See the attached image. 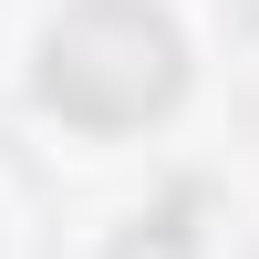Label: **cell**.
I'll return each instance as SVG.
<instances>
[{"mask_svg": "<svg viewBox=\"0 0 259 259\" xmlns=\"http://www.w3.org/2000/svg\"><path fill=\"white\" fill-rule=\"evenodd\" d=\"M187 52L177 31H166V11H145V0H83L73 21H52L41 31V104H52L62 124L94 114V83H114L104 94V135H124V124L166 114V94H177Z\"/></svg>", "mask_w": 259, "mask_h": 259, "instance_id": "cell-1", "label": "cell"}, {"mask_svg": "<svg viewBox=\"0 0 259 259\" xmlns=\"http://www.w3.org/2000/svg\"><path fill=\"white\" fill-rule=\"evenodd\" d=\"M156 228H166V239H156V249H145V239H135V218H124V239H114V249H104V259H197V228H187V218H177V207H166V218H156Z\"/></svg>", "mask_w": 259, "mask_h": 259, "instance_id": "cell-2", "label": "cell"}]
</instances>
